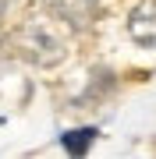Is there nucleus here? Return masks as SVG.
Instances as JSON below:
<instances>
[{"mask_svg":"<svg viewBox=\"0 0 156 159\" xmlns=\"http://www.w3.org/2000/svg\"><path fill=\"white\" fill-rule=\"evenodd\" d=\"M11 43H14L18 57L29 60V64H35V67H57V64L68 57L64 39L50 29L46 21H35V18H32V21H25L21 29L11 35Z\"/></svg>","mask_w":156,"mask_h":159,"instance_id":"nucleus-1","label":"nucleus"},{"mask_svg":"<svg viewBox=\"0 0 156 159\" xmlns=\"http://www.w3.org/2000/svg\"><path fill=\"white\" fill-rule=\"evenodd\" d=\"M46 11L71 32H85L99 14V0H46Z\"/></svg>","mask_w":156,"mask_h":159,"instance_id":"nucleus-2","label":"nucleus"},{"mask_svg":"<svg viewBox=\"0 0 156 159\" xmlns=\"http://www.w3.org/2000/svg\"><path fill=\"white\" fill-rule=\"evenodd\" d=\"M128 35L142 46L156 43V0H139L131 7V14H128Z\"/></svg>","mask_w":156,"mask_h":159,"instance_id":"nucleus-3","label":"nucleus"},{"mask_svg":"<svg viewBox=\"0 0 156 159\" xmlns=\"http://www.w3.org/2000/svg\"><path fill=\"white\" fill-rule=\"evenodd\" d=\"M92 142H96V127H75V131H64L60 134L64 152H71V156H85Z\"/></svg>","mask_w":156,"mask_h":159,"instance_id":"nucleus-4","label":"nucleus"},{"mask_svg":"<svg viewBox=\"0 0 156 159\" xmlns=\"http://www.w3.org/2000/svg\"><path fill=\"white\" fill-rule=\"evenodd\" d=\"M7 4H11V0H0V14H4V11H7Z\"/></svg>","mask_w":156,"mask_h":159,"instance_id":"nucleus-5","label":"nucleus"},{"mask_svg":"<svg viewBox=\"0 0 156 159\" xmlns=\"http://www.w3.org/2000/svg\"><path fill=\"white\" fill-rule=\"evenodd\" d=\"M0 46H4V39H0Z\"/></svg>","mask_w":156,"mask_h":159,"instance_id":"nucleus-6","label":"nucleus"}]
</instances>
